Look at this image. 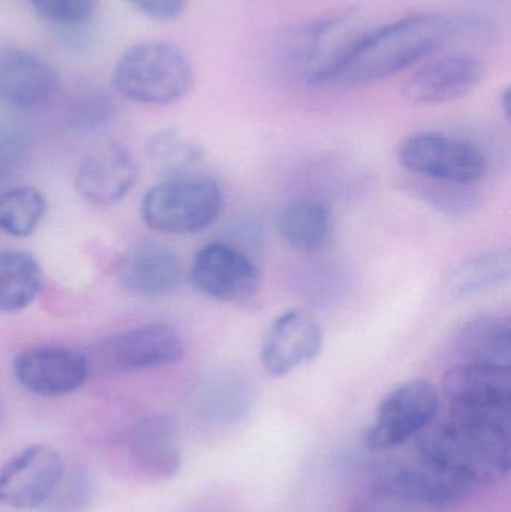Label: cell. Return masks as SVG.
Instances as JSON below:
<instances>
[{"instance_id":"obj_1","label":"cell","mask_w":511,"mask_h":512,"mask_svg":"<svg viewBox=\"0 0 511 512\" xmlns=\"http://www.w3.org/2000/svg\"><path fill=\"white\" fill-rule=\"evenodd\" d=\"M458 30L459 21L450 15H408L353 42L312 72L311 81L356 86L384 80L440 50Z\"/></svg>"},{"instance_id":"obj_2","label":"cell","mask_w":511,"mask_h":512,"mask_svg":"<svg viewBox=\"0 0 511 512\" xmlns=\"http://www.w3.org/2000/svg\"><path fill=\"white\" fill-rule=\"evenodd\" d=\"M510 412L450 409L422 439L420 462L470 486L495 484L510 472Z\"/></svg>"},{"instance_id":"obj_3","label":"cell","mask_w":511,"mask_h":512,"mask_svg":"<svg viewBox=\"0 0 511 512\" xmlns=\"http://www.w3.org/2000/svg\"><path fill=\"white\" fill-rule=\"evenodd\" d=\"M117 92L143 105H171L185 98L194 83L191 62L170 42L132 45L117 60L113 72Z\"/></svg>"},{"instance_id":"obj_4","label":"cell","mask_w":511,"mask_h":512,"mask_svg":"<svg viewBox=\"0 0 511 512\" xmlns=\"http://www.w3.org/2000/svg\"><path fill=\"white\" fill-rule=\"evenodd\" d=\"M221 186L207 176L188 173L165 177L141 201V218L150 230L186 236L209 228L221 215Z\"/></svg>"},{"instance_id":"obj_5","label":"cell","mask_w":511,"mask_h":512,"mask_svg":"<svg viewBox=\"0 0 511 512\" xmlns=\"http://www.w3.org/2000/svg\"><path fill=\"white\" fill-rule=\"evenodd\" d=\"M86 355L92 373L126 375L177 363L185 342L170 325L147 324L99 340Z\"/></svg>"},{"instance_id":"obj_6","label":"cell","mask_w":511,"mask_h":512,"mask_svg":"<svg viewBox=\"0 0 511 512\" xmlns=\"http://www.w3.org/2000/svg\"><path fill=\"white\" fill-rule=\"evenodd\" d=\"M440 409L437 387L426 379L405 382L387 394L363 435L369 450L401 447L431 426Z\"/></svg>"},{"instance_id":"obj_7","label":"cell","mask_w":511,"mask_h":512,"mask_svg":"<svg viewBox=\"0 0 511 512\" xmlns=\"http://www.w3.org/2000/svg\"><path fill=\"white\" fill-rule=\"evenodd\" d=\"M399 162L405 170L450 185H470L488 170L485 155L468 141L437 132H423L404 141Z\"/></svg>"},{"instance_id":"obj_8","label":"cell","mask_w":511,"mask_h":512,"mask_svg":"<svg viewBox=\"0 0 511 512\" xmlns=\"http://www.w3.org/2000/svg\"><path fill=\"white\" fill-rule=\"evenodd\" d=\"M12 372L24 390L41 397L68 396L92 375L84 352L56 345L24 349L15 357Z\"/></svg>"},{"instance_id":"obj_9","label":"cell","mask_w":511,"mask_h":512,"mask_svg":"<svg viewBox=\"0 0 511 512\" xmlns=\"http://www.w3.org/2000/svg\"><path fill=\"white\" fill-rule=\"evenodd\" d=\"M191 280L198 291L221 303L246 304L260 292L257 265L224 243H210L197 252Z\"/></svg>"},{"instance_id":"obj_10","label":"cell","mask_w":511,"mask_h":512,"mask_svg":"<svg viewBox=\"0 0 511 512\" xmlns=\"http://www.w3.org/2000/svg\"><path fill=\"white\" fill-rule=\"evenodd\" d=\"M65 474L60 454L47 445H32L12 457L0 471V504L14 510H38Z\"/></svg>"},{"instance_id":"obj_11","label":"cell","mask_w":511,"mask_h":512,"mask_svg":"<svg viewBox=\"0 0 511 512\" xmlns=\"http://www.w3.org/2000/svg\"><path fill=\"white\" fill-rule=\"evenodd\" d=\"M59 92L50 63L18 45L0 47V102L17 110L47 107Z\"/></svg>"},{"instance_id":"obj_12","label":"cell","mask_w":511,"mask_h":512,"mask_svg":"<svg viewBox=\"0 0 511 512\" xmlns=\"http://www.w3.org/2000/svg\"><path fill=\"white\" fill-rule=\"evenodd\" d=\"M323 345L318 322L302 310H288L270 325L261 346V364L269 375L282 378L314 361Z\"/></svg>"},{"instance_id":"obj_13","label":"cell","mask_w":511,"mask_h":512,"mask_svg":"<svg viewBox=\"0 0 511 512\" xmlns=\"http://www.w3.org/2000/svg\"><path fill=\"white\" fill-rule=\"evenodd\" d=\"M485 65L471 54H447L431 60L404 84L408 101L419 105L446 104L473 92L483 78Z\"/></svg>"},{"instance_id":"obj_14","label":"cell","mask_w":511,"mask_h":512,"mask_svg":"<svg viewBox=\"0 0 511 512\" xmlns=\"http://www.w3.org/2000/svg\"><path fill=\"white\" fill-rule=\"evenodd\" d=\"M443 391L453 409L511 412V367L464 361L444 373Z\"/></svg>"},{"instance_id":"obj_15","label":"cell","mask_w":511,"mask_h":512,"mask_svg":"<svg viewBox=\"0 0 511 512\" xmlns=\"http://www.w3.org/2000/svg\"><path fill=\"white\" fill-rule=\"evenodd\" d=\"M128 454L132 465L149 480L167 481L176 477L182 466L176 420L167 414L141 418L129 432Z\"/></svg>"},{"instance_id":"obj_16","label":"cell","mask_w":511,"mask_h":512,"mask_svg":"<svg viewBox=\"0 0 511 512\" xmlns=\"http://www.w3.org/2000/svg\"><path fill=\"white\" fill-rule=\"evenodd\" d=\"M137 180L134 156L120 144H108L81 161L75 188L95 206H113L131 192Z\"/></svg>"},{"instance_id":"obj_17","label":"cell","mask_w":511,"mask_h":512,"mask_svg":"<svg viewBox=\"0 0 511 512\" xmlns=\"http://www.w3.org/2000/svg\"><path fill=\"white\" fill-rule=\"evenodd\" d=\"M120 286L129 294L159 298L173 294L183 279L179 256L158 243H143L123 256L117 270Z\"/></svg>"},{"instance_id":"obj_18","label":"cell","mask_w":511,"mask_h":512,"mask_svg":"<svg viewBox=\"0 0 511 512\" xmlns=\"http://www.w3.org/2000/svg\"><path fill=\"white\" fill-rule=\"evenodd\" d=\"M371 490L440 507H453L473 489L452 475L419 460L417 465L387 469L374 481Z\"/></svg>"},{"instance_id":"obj_19","label":"cell","mask_w":511,"mask_h":512,"mask_svg":"<svg viewBox=\"0 0 511 512\" xmlns=\"http://www.w3.org/2000/svg\"><path fill=\"white\" fill-rule=\"evenodd\" d=\"M254 405L251 382L236 370H218L198 384L194 409L201 420L227 426L243 420Z\"/></svg>"},{"instance_id":"obj_20","label":"cell","mask_w":511,"mask_h":512,"mask_svg":"<svg viewBox=\"0 0 511 512\" xmlns=\"http://www.w3.org/2000/svg\"><path fill=\"white\" fill-rule=\"evenodd\" d=\"M458 349L468 363L511 367V324L507 316L471 319L458 336Z\"/></svg>"},{"instance_id":"obj_21","label":"cell","mask_w":511,"mask_h":512,"mask_svg":"<svg viewBox=\"0 0 511 512\" xmlns=\"http://www.w3.org/2000/svg\"><path fill=\"white\" fill-rule=\"evenodd\" d=\"M278 230L291 249L302 254H314L329 240L332 216L320 201H294L279 216Z\"/></svg>"},{"instance_id":"obj_22","label":"cell","mask_w":511,"mask_h":512,"mask_svg":"<svg viewBox=\"0 0 511 512\" xmlns=\"http://www.w3.org/2000/svg\"><path fill=\"white\" fill-rule=\"evenodd\" d=\"M42 288L41 265L24 251H0V312L26 309Z\"/></svg>"},{"instance_id":"obj_23","label":"cell","mask_w":511,"mask_h":512,"mask_svg":"<svg viewBox=\"0 0 511 512\" xmlns=\"http://www.w3.org/2000/svg\"><path fill=\"white\" fill-rule=\"evenodd\" d=\"M510 249L483 252L462 262L449 280L447 291L455 300L476 297L494 291L509 282Z\"/></svg>"},{"instance_id":"obj_24","label":"cell","mask_w":511,"mask_h":512,"mask_svg":"<svg viewBox=\"0 0 511 512\" xmlns=\"http://www.w3.org/2000/svg\"><path fill=\"white\" fill-rule=\"evenodd\" d=\"M47 212L44 195L35 188L0 191V231L14 239L32 236Z\"/></svg>"},{"instance_id":"obj_25","label":"cell","mask_w":511,"mask_h":512,"mask_svg":"<svg viewBox=\"0 0 511 512\" xmlns=\"http://www.w3.org/2000/svg\"><path fill=\"white\" fill-rule=\"evenodd\" d=\"M150 156L167 177L192 173V168L203 158L200 144L177 129H165L153 137Z\"/></svg>"},{"instance_id":"obj_26","label":"cell","mask_w":511,"mask_h":512,"mask_svg":"<svg viewBox=\"0 0 511 512\" xmlns=\"http://www.w3.org/2000/svg\"><path fill=\"white\" fill-rule=\"evenodd\" d=\"M30 152L29 132L17 123L0 122V186L23 170Z\"/></svg>"},{"instance_id":"obj_27","label":"cell","mask_w":511,"mask_h":512,"mask_svg":"<svg viewBox=\"0 0 511 512\" xmlns=\"http://www.w3.org/2000/svg\"><path fill=\"white\" fill-rule=\"evenodd\" d=\"M93 498L92 480L86 472L74 471L63 474L62 480L45 502L44 512H84Z\"/></svg>"},{"instance_id":"obj_28","label":"cell","mask_w":511,"mask_h":512,"mask_svg":"<svg viewBox=\"0 0 511 512\" xmlns=\"http://www.w3.org/2000/svg\"><path fill=\"white\" fill-rule=\"evenodd\" d=\"M29 3L45 20L65 29H77L89 23L98 6V0H29Z\"/></svg>"},{"instance_id":"obj_29","label":"cell","mask_w":511,"mask_h":512,"mask_svg":"<svg viewBox=\"0 0 511 512\" xmlns=\"http://www.w3.org/2000/svg\"><path fill=\"white\" fill-rule=\"evenodd\" d=\"M113 116V104L102 93H90L69 111V125L78 131L101 128Z\"/></svg>"},{"instance_id":"obj_30","label":"cell","mask_w":511,"mask_h":512,"mask_svg":"<svg viewBox=\"0 0 511 512\" xmlns=\"http://www.w3.org/2000/svg\"><path fill=\"white\" fill-rule=\"evenodd\" d=\"M453 507L426 504L416 499L387 495L369 489L365 498L357 502L354 512H452Z\"/></svg>"},{"instance_id":"obj_31","label":"cell","mask_w":511,"mask_h":512,"mask_svg":"<svg viewBox=\"0 0 511 512\" xmlns=\"http://www.w3.org/2000/svg\"><path fill=\"white\" fill-rule=\"evenodd\" d=\"M135 11L156 21H171L185 12L188 0H125Z\"/></svg>"},{"instance_id":"obj_32","label":"cell","mask_w":511,"mask_h":512,"mask_svg":"<svg viewBox=\"0 0 511 512\" xmlns=\"http://www.w3.org/2000/svg\"><path fill=\"white\" fill-rule=\"evenodd\" d=\"M501 104H503L504 114H506L507 117H510V90H507V92L504 93Z\"/></svg>"}]
</instances>
